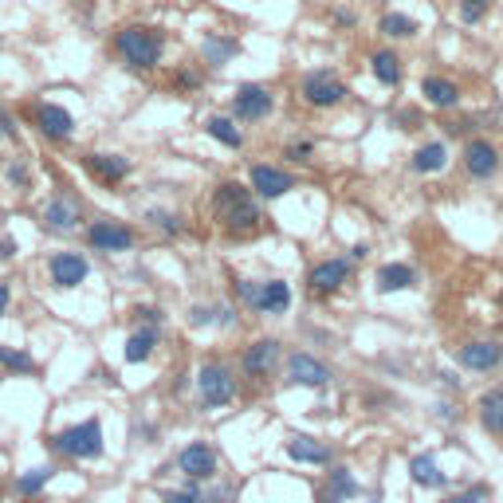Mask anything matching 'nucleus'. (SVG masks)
Masks as SVG:
<instances>
[{"mask_svg": "<svg viewBox=\"0 0 503 503\" xmlns=\"http://www.w3.org/2000/svg\"><path fill=\"white\" fill-rule=\"evenodd\" d=\"M213 213H216V224L232 236L260 232V224H263L260 200H255V193L248 185H240V181H221V185H216Z\"/></svg>", "mask_w": 503, "mask_h": 503, "instance_id": "1", "label": "nucleus"}, {"mask_svg": "<svg viewBox=\"0 0 503 503\" xmlns=\"http://www.w3.org/2000/svg\"><path fill=\"white\" fill-rule=\"evenodd\" d=\"M114 51L130 71H153L166 51V35L150 24H126L114 32Z\"/></svg>", "mask_w": 503, "mask_h": 503, "instance_id": "2", "label": "nucleus"}, {"mask_svg": "<svg viewBox=\"0 0 503 503\" xmlns=\"http://www.w3.org/2000/svg\"><path fill=\"white\" fill-rule=\"evenodd\" d=\"M51 448H56L59 456H67V460H98L103 456V425H98L95 417L79 420V425H67L59 428L56 436H51Z\"/></svg>", "mask_w": 503, "mask_h": 503, "instance_id": "3", "label": "nucleus"}, {"mask_svg": "<svg viewBox=\"0 0 503 503\" xmlns=\"http://www.w3.org/2000/svg\"><path fill=\"white\" fill-rule=\"evenodd\" d=\"M236 299L244 307L260 310V315H283L291 307V283L287 279H263V283L236 279Z\"/></svg>", "mask_w": 503, "mask_h": 503, "instance_id": "4", "label": "nucleus"}, {"mask_svg": "<svg viewBox=\"0 0 503 503\" xmlns=\"http://www.w3.org/2000/svg\"><path fill=\"white\" fill-rule=\"evenodd\" d=\"M197 397H200V409L205 413H216V409L232 405L236 401V378L232 370L221 362H205L197 373Z\"/></svg>", "mask_w": 503, "mask_h": 503, "instance_id": "5", "label": "nucleus"}, {"mask_svg": "<svg viewBox=\"0 0 503 503\" xmlns=\"http://www.w3.org/2000/svg\"><path fill=\"white\" fill-rule=\"evenodd\" d=\"M28 118H32V126L48 142H67L71 134H75V114L63 111L59 103H32L28 106Z\"/></svg>", "mask_w": 503, "mask_h": 503, "instance_id": "6", "label": "nucleus"}, {"mask_svg": "<svg viewBox=\"0 0 503 503\" xmlns=\"http://www.w3.org/2000/svg\"><path fill=\"white\" fill-rule=\"evenodd\" d=\"M271 111H276V95H271L263 83H244L236 87L232 95V114L240 118V122H263Z\"/></svg>", "mask_w": 503, "mask_h": 503, "instance_id": "7", "label": "nucleus"}, {"mask_svg": "<svg viewBox=\"0 0 503 503\" xmlns=\"http://www.w3.org/2000/svg\"><path fill=\"white\" fill-rule=\"evenodd\" d=\"M299 95H303L307 106H318V111H326V106H338L346 98V83L331 71H315V75L303 79V87H299Z\"/></svg>", "mask_w": 503, "mask_h": 503, "instance_id": "8", "label": "nucleus"}, {"mask_svg": "<svg viewBox=\"0 0 503 503\" xmlns=\"http://www.w3.org/2000/svg\"><path fill=\"white\" fill-rule=\"evenodd\" d=\"M87 244L95 252H126V248H134V228L130 224H122V221H90L87 224Z\"/></svg>", "mask_w": 503, "mask_h": 503, "instance_id": "9", "label": "nucleus"}, {"mask_svg": "<svg viewBox=\"0 0 503 503\" xmlns=\"http://www.w3.org/2000/svg\"><path fill=\"white\" fill-rule=\"evenodd\" d=\"M460 158H464V169H468L472 181H491L499 173V150H496V142H488V138H468Z\"/></svg>", "mask_w": 503, "mask_h": 503, "instance_id": "10", "label": "nucleus"}, {"mask_svg": "<svg viewBox=\"0 0 503 503\" xmlns=\"http://www.w3.org/2000/svg\"><path fill=\"white\" fill-rule=\"evenodd\" d=\"M248 185H252V193L260 197V200H276L283 193H291L295 189V177L291 173H283L276 166H263V161H255V166L248 169Z\"/></svg>", "mask_w": 503, "mask_h": 503, "instance_id": "11", "label": "nucleus"}, {"mask_svg": "<svg viewBox=\"0 0 503 503\" xmlns=\"http://www.w3.org/2000/svg\"><path fill=\"white\" fill-rule=\"evenodd\" d=\"M287 381H295V386H310V389H323V386H331V365L318 362L315 354L295 350L287 358Z\"/></svg>", "mask_w": 503, "mask_h": 503, "instance_id": "12", "label": "nucleus"}, {"mask_svg": "<svg viewBox=\"0 0 503 503\" xmlns=\"http://www.w3.org/2000/svg\"><path fill=\"white\" fill-rule=\"evenodd\" d=\"M350 260H323V263H315V268L307 271V287H310V295H334L338 287H342L346 279H350Z\"/></svg>", "mask_w": 503, "mask_h": 503, "instance_id": "13", "label": "nucleus"}, {"mask_svg": "<svg viewBox=\"0 0 503 503\" xmlns=\"http://www.w3.org/2000/svg\"><path fill=\"white\" fill-rule=\"evenodd\" d=\"M43 224H48L51 232H75V228L83 224V205L71 193L51 197L48 205H43Z\"/></svg>", "mask_w": 503, "mask_h": 503, "instance_id": "14", "label": "nucleus"}, {"mask_svg": "<svg viewBox=\"0 0 503 503\" xmlns=\"http://www.w3.org/2000/svg\"><path fill=\"white\" fill-rule=\"evenodd\" d=\"M456 362H460L464 370L488 373V370H496V365L503 362V346L491 342V338H475V342H464L460 350H456Z\"/></svg>", "mask_w": 503, "mask_h": 503, "instance_id": "15", "label": "nucleus"}, {"mask_svg": "<svg viewBox=\"0 0 503 503\" xmlns=\"http://www.w3.org/2000/svg\"><path fill=\"white\" fill-rule=\"evenodd\" d=\"M87 271H90V263L79 252H56V255H51V263H48V276H51V283H56L59 291L79 287V283L87 279Z\"/></svg>", "mask_w": 503, "mask_h": 503, "instance_id": "16", "label": "nucleus"}, {"mask_svg": "<svg viewBox=\"0 0 503 503\" xmlns=\"http://www.w3.org/2000/svg\"><path fill=\"white\" fill-rule=\"evenodd\" d=\"M177 468L185 472L189 480H213V475H216V452H213V444H205V441L185 444V448H181V456H177Z\"/></svg>", "mask_w": 503, "mask_h": 503, "instance_id": "17", "label": "nucleus"}, {"mask_svg": "<svg viewBox=\"0 0 503 503\" xmlns=\"http://www.w3.org/2000/svg\"><path fill=\"white\" fill-rule=\"evenodd\" d=\"M276 362H279V342L276 338H260V342H252L248 350H244L240 370L248 373V378H268V373L276 370Z\"/></svg>", "mask_w": 503, "mask_h": 503, "instance_id": "18", "label": "nucleus"}, {"mask_svg": "<svg viewBox=\"0 0 503 503\" xmlns=\"http://www.w3.org/2000/svg\"><path fill=\"white\" fill-rule=\"evenodd\" d=\"M87 173L95 181H103V185H118V181L130 177V158H122V153H90V158L83 161Z\"/></svg>", "mask_w": 503, "mask_h": 503, "instance_id": "19", "label": "nucleus"}, {"mask_svg": "<svg viewBox=\"0 0 503 503\" xmlns=\"http://www.w3.org/2000/svg\"><path fill=\"white\" fill-rule=\"evenodd\" d=\"M420 95H425V103L436 106V111H452V106L460 103V87H456L452 79H444V75H425L420 79Z\"/></svg>", "mask_w": 503, "mask_h": 503, "instance_id": "20", "label": "nucleus"}, {"mask_svg": "<svg viewBox=\"0 0 503 503\" xmlns=\"http://www.w3.org/2000/svg\"><path fill=\"white\" fill-rule=\"evenodd\" d=\"M358 496V480H354L346 468H331L323 480V491H318V503H346Z\"/></svg>", "mask_w": 503, "mask_h": 503, "instance_id": "21", "label": "nucleus"}, {"mask_svg": "<svg viewBox=\"0 0 503 503\" xmlns=\"http://www.w3.org/2000/svg\"><path fill=\"white\" fill-rule=\"evenodd\" d=\"M287 456L291 460H299V464H331L334 460V452L326 448L323 441H315V436H291L287 441Z\"/></svg>", "mask_w": 503, "mask_h": 503, "instance_id": "22", "label": "nucleus"}, {"mask_svg": "<svg viewBox=\"0 0 503 503\" xmlns=\"http://www.w3.org/2000/svg\"><path fill=\"white\" fill-rule=\"evenodd\" d=\"M158 334H161V326H138L130 338H126V346H122V358L130 362V365H138V362H145L153 354V346H158Z\"/></svg>", "mask_w": 503, "mask_h": 503, "instance_id": "23", "label": "nucleus"}, {"mask_svg": "<svg viewBox=\"0 0 503 503\" xmlns=\"http://www.w3.org/2000/svg\"><path fill=\"white\" fill-rule=\"evenodd\" d=\"M413 173H420V177H428V173H441L448 166V145L444 142H425L420 150L413 153Z\"/></svg>", "mask_w": 503, "mask_h": 503, "instance_id": "24", "label": "nucleus"}, {"mask_svg": "<svg viewBox=\"0 0 503 503\" xmlns=\"http://www.w3.org/2000/svg\"><path fill=\"white\" fill-rule=\"evenodd\" d=\"M417 283V271L409 268V263H386V268H378V291L381 295H389V291H405Z\"/></svg>", "mask_w": 503, "mask_h": 503, "instance_id": "25", "label": "nucleus"}, {"mask_svg": "<svg viewBox=\"0 0 503 503\" xmlns=\"http://www.w3.org/2000/svg\"><path fill=\"white\" fill-rule=\"evenodd\" d=\"M480 425L491 436H503V389H488L480 397Z\"/></svg>", "mask_w": 503, "mask_h": 503, "instance_id": "26", "label": "nucleus"}, {"mask_svg": "<svg viewBox=\"0 0 503 503\" xmlns=\"http://www.w3.org/2000/svg\"><path fill=\"white\" fill-rule=\"evenodd\" d=\"M370 71L381 87H397L401 83V56L397 51H373L370 59Z\"/></svg>", "mask_w": 503, "mask_h": 503, "instance_id": "27", "label": "nucleus"}, {"mask_svg": "<svg viewBox=\"0 0 503 503\" xmlns=\"http://www.w3.org/2000/svg\"><path fill=\"white\" fill-rule=\"evenodd\" d=\"M409 475H413V483H420V488H444V483H448V475L436 468V460L428 452L409 460Z\"/></svg>", "mask_w": 503, "mask_h": 503, "instance_id": "28", "label": "nucleus"}, {"mask_svg": "<svg viewBox=\"0 0 503 503\" xmlns=\"http://www.w3.org/2000/svg\"><path fill=\"white\" fill-rule=\"evenodd\" d=\"M205 130H208V138H213V142H221L224 150H240V145H244V134L236 130V126H232V118H224V114H213V118H208V122H205Z\"/></svg>", "mask_w": 503, "mask_h": 503, "instance_id": "29", "label": "nucleus"}, {"mask_svg": "<svg viewBox=\"0 0 503 503\" xmlns=\"http://www.w3.org/2000/svg\"><path fill=\"white\" fill-rule=\"evenodd\" d=\"M51 475H56V468L51 464H40V468H28V472H20V480H16V491H20L24 499H32V496H40L43 488L51 483Z\"/></svg>", "mask_w": 503, "mask_h": 503, "instance_id": "30", "label": "nucleus"}, {"mask_svg": "<svg viewBox=\"0 0 503 503\" xmlns=\"http://www.w3.org/2000/svg\"><path fill=\"white\" fill-rule=\"evenodd\" d=\"M378 32L389 35V40H413L417 20H413V16H405V12H386V16H381V24H378Z\"/></svg>", "mask_w": 503, "mask_h": 503, "instance_id": "31", "label": "nucleus"}, {"mask_svg": "<svg viewBox=\"0 0 503 503\" xmlns=\"http://www.w3.org/2000/svg\"><path fill=\"white\" fill-rule=\"evenodd\" d=\"M189 323L193 326H232L236 315H232V307H193L189 310Z\"/></svg>", "mask_w": 503, "mask_h": 503, "instance_id": "32", "label": "nucleus"}, {"mask_svg": "<svg viewBox=\"0 0 503 503\" xmlns=\"http://www.w3.org/2000/svg\"><path fill=\"white\" fill-rule=\"evenodd\" d=\"M0 370H8V373H35L40 365H35L32 354L16 350V346H0Z\"/></svg>", "mask_w": 503, "mask_h": 503, "instance_id": "33", "label": "nucleus"}, {"mask_svg": "<svg viewBox=\"0 0 503 503\" xmlns=\"http://www.w3.org/2000/svg\"><path fill=\"white\" fill-rule=\"evenodd\" d=\"M200 51H205V63L224 67V63L240 51V43H236V40H216V35H213V40H205V48H200Z\"/></svg>", "mask_w": 503, "mask_h": 503, "instance_id": "34", "label": "nucleus"}, {"mask_svg": "<svg viewBox=\"0 0 503 503\" xmlns=\"http://www.w3.org/2000/svg\"><path fill=\"white\" fill-rule=\"evenodd\" d=\"M145 221H150L153 228H161V232H169V236L185 232V224H181V216H177V213H166V208H150V213H145Z\"/></svg>", "mask_w": 503, "mask_h": 503, "instance_id": "35", "label": "nucleus"}, {"mask_svg": "<svg viewBox=\"0 0 503 503\" xmlns=\"http://www.w3.org/2000/svg\"><path fill=\"white\" fill-rule=\"evenodd\" d=\"M488 8H491V0H460V20L464 24L483 20V16H488Z\"/></svg>", "mask_w": 503, "mask_h": 503, "instance_id": "36", "label": "nucleus"}, {"mask_svg": "<svg viewBox=\"0 0 503 503\" xmlns=\"http://www.w3.org/2000/svg\"><path fill=\"white\" fill-rule=\"evenodd\" d=\"M483 499H488V488H483V483H475V488L460 491V496H448L444 503H483Z\"/></svg>", "mask_w": 503, "mask_h": 503, "instance_id": "37", "label": "nucleus"}, {"mask_svg": "<svg viewBox=\"0 0 503 503\" xmlns=\"http://www.w3.org/2000/svg\"><path fill=\"white\" fill-rule=\"evenodd\" d=\"M236 499V483H213L208 488V503H232Z\"/></svg>", "mask_w": 503, "mask_h": 503, "instance_id": "38", "label": "nucleus"}, {"mask_svg": "<svg viewBox=\"0 0 503 503\" xmlns=\"http://www.w3.org/2000/svg\"><path fill=\"white\" fill-rule=\"evenodd\" d=\"M166 503H205L197 488H181V491H166Z\"/></svg>", "mask_w": 503, "mask_h": 503, "instance_id": "39", "label": "nucleus"}, {"mask_svg": "<svg viewBox=\"0 0 503 503\" xmlns=\"http://www.w3.org/2000/svg\"><path fill=\"white\" fill-rule=\"evenodd\" d=\"M310 153H315V142H295V145H287V150H283V158H291V161H307Z\"/></svg>", "mask_w": 503, "mask_h": 503, "instance_id": "40", "label": "nucleus"}, {"mask_svg": "<svg viewBox=\"0 0 503 503\" xmlns=\"http://www.w3.org/2000/svg\"><path fill=\"white\" fill-rule=\"evenodd\" d=\"M134 318L145 323V326H161V310L158 307H138V310H134Z\"/></svg>", "mask_w": 503, "mask_h": 503, "instance_id": "41", "label": "nucleus"}, {"mask_svg": "<svg viewBox=\"0 0 503 503\" xmlns=\"http://www.w3.org/2000/svg\"><path fill=\"white\" fill-rule=\"evenodd\" d=\"M28 177H32V173L28 169H24V166H8V181H12V185H28Z\"/></svg>", "mask_w": 503, "mask_h": 503, "instance_id": "42", "label": "nucleus"}, {"mask_svg": "<svg viewBox=\"0 0 503 503\" xmlns=\"http://www.w3.org/2000/svg\"><path fill=\"white\" fill-rule=\"evenodd\" d=\"M200 83V75H193V71H177V87H189L193 90Z\"/></svg>", "mask_w": 503, "mask_h": 503, "instance_id": "43", "label": "nucleus"}, {"mask_svg": "<svg viewBox=\"0 0 503 503\" xmlns=\"http://www.w3.org/2000/svg\"><path fill=\"white\" fill-rule=\"evenodd\" d=\"M0 134H4V138H12V134H16V126H12V118H8L4 111H0Z\"/></svg>", "mask_w": 503, "mask_h": 503, "instance_id": "44", "label": "nucleus"}, {"mask_svg": "<svg viewBox=\"0 0 503 503\" xmlns=\"http://www.w3.org/2000/svg\"><path fill=\"white\" fill-rule=\"evenodd\" d=\"M8 303H12V291H8V283H0V315L8 310Z\"/></svg>", "mask_w": 503, "mask_h": 503, "instance_id": "45", "label": "nucleus"}, {"mask_svg": "<svg viewBox=\"0 0 503 503\" xmlns=\"http://www.w3.org/2000/svg\"><path fill=\"white\" fill-rule=\"evenodd\" d=\"M0 255H4V260H8V255H16V244L12 240H0Z\"/></svg>", "mask_w": 503, "mask_h": 503, "instance_id": "46", "label": "nucleus"}]
</instances>
